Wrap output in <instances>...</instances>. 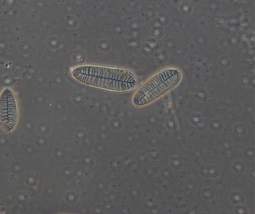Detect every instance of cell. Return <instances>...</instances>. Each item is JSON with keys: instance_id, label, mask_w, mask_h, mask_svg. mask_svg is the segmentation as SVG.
<instances>
[{"instance_id": "obj_3", "label": "cell", "mask_w": 255, "mask_h": 214, "mask_svg": "<svg viewBox=\"0 0 255 214\" xmlns=\"http://www.w3.org/2000/svg\"><path fill=\"white\" fill-rule=\"evenodd\" d=\"M18 109L15 94L11 88H5L0 94V127L11 133L17 127Z\"/></svg>"}, {"instance_id": "obj_2", "label": "cell", "mask_w": 255, "mask_h": 214, "mask_svg": "<svg viewBox=\"0 0 255 214\" xmlns=\"http://www.w3.org/2000/svg\"><path fill=\"white\" fill-rule=\"evenodd\" d=\"M181 79L179 69H164L139 87L132 97V103L138 107L147 106L175 88Z\"/></svg>"}, {"instance_id": "obj_4", "label": "cell", "mask_w": 255, "mask_h": 214, "mask_svg": "<svg viewBox=\"0 0 255 214\" xmlns=\"http://www.w3.org/2000/svg\"><path fill=\"white\" fill-rule=\"evenodd\" d=\"M234 214H249V208L244 204L234 206Z\"/></svg>"}, {"instance_id": "obj_1", "label": "cell", "mask_w": 255, "mask_h": 214, "mask_svg": "<svg viewBox=\"0 0 255 214\" xmlns=\"http://www.w3.org/2000/svg\"><path fill=\"white\" fill-rule=\"evenodd\" d=\"M72 76L85 85L115 92H127L137 85L129 70L99 65H82L73 69Z\"/></svg>"}, {"instance_id": "obj_5", "label": "cell", "mask_w": 255, "mask_h": 214, "mask_svg": "<svg viewBox=\"0 0 255 214\" xmlns=\"http://www.w3.org/2000/svg\"><path fill=\"white\" fill-rule=\"evenodd\" d=\"M199 214H207V213H205V212H201V213H200Z\"/></svg>"}]
</instances>
